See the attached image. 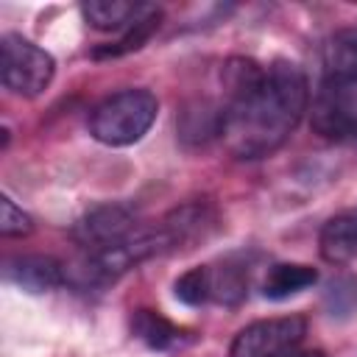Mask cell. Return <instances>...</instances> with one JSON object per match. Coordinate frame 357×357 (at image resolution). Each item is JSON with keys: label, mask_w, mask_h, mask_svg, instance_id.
Listing matches in <instances>:
<instances>
[{"label": "cell", "mask_w": 357, "mask_h": 357, "mask_svg": "<svg viewBox=\"0 0 357 357\" xmlns=\"http://www.w3.org/2000/svg\"><path fill=\"white\" fill-rule=\"evenodd\" d=\"M312 128L329 139L357 137V81H321L312 100Z\"/></svg>", "instance_id": "5"}, {"label": "cell", "mask_w": 357, "mask_h": 357, "mask_svg": "<svg viewBox=\"0 0 357 357\" xmlns=\"http://www.w3.org/2000/svg\"><path fill=\"white\" fill-rule=\"evenodd\" d=\"M279 357H326L321 349H290V351H284V354H279Z\"/></svg>", "instance_id": "19"}, {"label": "cell", "mask_w": 357, "mask_h": 357, "mask_svg": "<svg viewBox=\"0 0 357 357\" xmlns=\"http://www.w3.org/2000/svg\"><path fill=\"white\" fill-rule=\"evenodd\" d=\"M307 335V318L304 315H282V318H265L243 326L231 346L229 357H279L290 349H296Z\"/></svg>", "instance_id": "4"}, {"label": "cell", "mask_w": 357, "mask_h": 357, "mask_svg": "<svg viewBox=\"0 0 357 357\" xmlns=\"http://www.w3.org/2000/svg\"><path fill=\"white\" fill-rule=\"evenodd\" d=\"M145 3H120V0H86L81 6L84 20L98 31H126L139 14Z\"/></svg>", "instance_id": "13"}, {"label": "cell", "mask_w": 357, "mask_h": 357, "mask_svg": "<svg viewBox=\"0 0 357 357\" xmlns=\"http://www.w3.org/2000/svg\"><path fill=\"white\" fill-rule=\"evenodd\" d=\"M131 332L137 340H142L153 351H170V349L184 343V329L176 326L173 321H167L165 315H159L156 310H148V307L134 310Z\"/></svg>", "instance_id": "11"}, {"label": "cell", "mask_w": 357, "mask_h": 357, "mask_svg": "<svg viewBox=\"0 0 357 357\" xmlns=\"http://www.w3.org/2000/svg\"><path fill=\"white\" fill-rule=\"evenodd\" d=\"M223 134V106L209 100H192L178 117V137L187 145H206Z\"/></svg>", "instance_id": "10"}, {"label": "cell", "mask_w": 357, "mask_h": 357, "mask_svg": "<svg viewBox=\"0 0 357 357\" xmlns=\"http://www.w3.org/2000/svg\"><path fill=\"white\" fill-rule=\"evenodd\" d=\"M315 282H318V271L312 265L276 262L268 268V273L262 279V296L271 301H282V298H290V296L312 287Z\"/></svg>", "instance_id": "12"}, {"label": "cell", "mask_w": 357, "mask_h": 357, "mask_svg": "<svg viewBox=\"0 0 357 357\" xmlns=\"http://www.w3.org/2000/svg\"><path fill=\"white\" fill-rule=\"evenodd\" d=\"M159 100L148 89H120L100 100L89 114V134L109 145L123 148L139 142L153 126Z\"/></svg>", "instance_id": "2"}, {"label": "cell", "mask_w": 357, "mask_h": 357, "mask_svg": "<svg viewBox=\"0 0 357 357\" xmlns=\"http://www.w3.org/2000/svg\"><path fill=\"white\" fill-rule=\"evenodd\" d=\"M3 279L25 293H50L64 284L67 271L56 257L47 254H25V257H11L3 265Z\"/></svg>", "instance_id": "7"}, {"label": "cell", "mask_w": 357, "mask_h": 357, "mask_svg": "<svg viewBox=\"0 0 357 357\" xmlns=\"http://www.w3.org/2000/svg\"><path fill=\"white\" fill-rule=\"evenodd\" d=\"M318 251L332 265H346L357 259V209L340 212L321 226Z\"/></svg>", "instance_id": "8"}, {"label": "cell", "mask_w": 357, "mask_h": 357, "mask_svg": "<svg viewBox=\"0 0 357 357\" xmlns=\"http://www.w3.org/2000/svg\"><path fill=\"white\" fill-rule=\"evenodd\" d=\"M33 231V218L22 212L8 195L0 201V234L3 237H25Z\"/></svg>", "instance_id": "18"}, {"label": "cell", "mask_w": 357, "mask_h": 357, "mask_svg": "<svg viewBox=\"0 0 357 357\" xmlns=\"http://www.w3.org/2000/svg\"><path fill=\"white\" fill-rule=\"evenodd\" d=\"M53 56L20 33H6L0 39V78L3 86L22 98H36L53 81Z\"/></svg>", "instance_id": "3"}, {"label": "cell", "mask_w": 357, "mask_h": 357, "mask_svg": "<svg viewBox=\"0 0 357 357\" xmlns=\"http://www.w3.org/2000/svg\"><path fill=\"white\" fill-rule=\"evenodd\" d=\"M310 103V84L298 64L276 59L262 81L243 98L223 103V142L237 159L273 153L301 123Z\"/></svg>", "instance_id": "1"}, {"label": "cell", "mask_w": 357, "mask_h": 357, "mask_svg": "<svg viewBox=\"0 0 357 357\" xmlns=\"http://www.w3.org/2000/svg\"><path fill=\"white\" fill-rule=\"evenodd\" d=\"M324 307L332 318L346 321L357 312V276L351 273H340L326 284L324 293Z\"/></svg>", "instance_id": "16"}, {"label": "cell", "mask_w": 357, "mask_h": 357, "mask_svg": "<svg viewBox=\"0 0 357 357\" xmlns=\"http://www.w3.org/2000/svg\"><path fill=\"white\" fill-rule=\"evenodd\" d=\"M324 81H357V28L335 31L321 53Z\"/></svg>", "instance_id": "9"}, {"label": "cell", "mask_w": 357, "mask_h": 357, "mask_svg": "<svg viewBox=\"0 0 357 357\" xmlns=\"http://www.w3.org/2000/svg\"><path fill=\"white\" fill-rule=\"evenodd\" d=\"M173 293L187 307H198V304L209 301V265H198V268H190L187 273H181L173 284Z\"/></svg>", "instance_id": "17"}, {"label": "cell", "mask_w": 357, "mask_h": 357, "mask_svg": "<svg viewBox=\"0 0 357 357\" xmlns=\"http://www.w3.org/2000/svg\"><path fill=\"white\" fill-rule=\"evenodd\" d=\"M159 20H162V11H159L156 6H145V11H142V14H139L128 28H126V33H123L114 45L95 50V56L100 59V56H123V53L139 50V47L151 39V33L159 28Z\"/></svg>", "instance_id": "15"}, {"label": "cell", "mask_w": 357, "mask_h": 357, "mask_svg": "<svg viewBox=\"0 0 357 357\" xmlns=\"http://www.w3.org/2000/svg\"><path fill=\"white\" fill-rule=\"evenodd\" d=\"M137 215L126 204H100L92 206L86 215H81L73 226V240L84 245L86 251H98L106 245H114L126 240L131 231H137Z\"/></svg>", "instance_id": "6"}, {"label": "cell", "mask_w": 357, "mask_h": 357, "mask_svg": "<svg viewBox=\"0 0 357 357\" xmlns=\"http://www.w3.org/2000/svg\"><path fill=\"white\" fill-rule=\"evenodd\" d=\"M248 296V271L237 262L209 268V301L234 307Z\"/></svg>", "instance_id": "14"}]
</instances>
